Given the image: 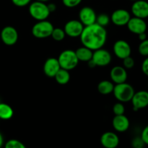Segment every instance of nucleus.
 <instances>
[{"label":"nucleus","mask_w":148,"mask_h":148,"mask_svg":"<svg viewBox=\"0 0 148 148\" xmlns=\"http://www.w3.org/2000/svg\"><path fill=\"white\" fill-rule=\"evenodd\" d=\"M83 46L95 51L103 47L107 40V31L97 23L85 26L79 36Z\"/></svg>","instance_id":"f257e3e1"},{"label":"nucleus","mask_w":148,"mask_h":148,"mask_svg":"<svg viewBox=\"0 0 148 148\" xmlns=\"http://www.w3.org/2000/svg\"><path fill=\"white\" fill-rule=\"evenodd\" d=\"M134 92L135 91L132 85L127 83L126 82L114 85V91H113L116 99L121 103L131 101Z\"/></svg>","instance_id":"f03ea898"},{"label":"nucleus","mask_w":148,"mask_h":148,"mask_svg":"<svg viewBox=\"0 0 148 148\" xmlns=\"http://www.w3.org/2000/svg\"><path fill=\"white\" fill-rule=\"evenodd\" d=\"M28 10L30 15L37 21L46 20L51 14L46 3L36 0L30 3Z\"/></svg>","instance_id":"7ed1b4c3"},{"label":"nucleus","mask_w":148,"mask_h":148,"mask_svg":"<svg viewBox=\"0 0 148 148\" xmlns=\"http://www.w3.org/2000/svg\"><path fill=\"white\" fill-rule=\"evenodd\" d=\"M61 68L68 71L72 70L77 66L79 63L77 57L75 53V51L66 49L63 51L57 58Z\"/></svg>","instance_id":"20e7f679"},{"label":"nucleus","mask_w":148,"mask_h":148,"mask_svg":"<svg viewBox=\"0 0 148 148\" xmlns=\"http://www.w3.org/2000/svg\"><path fill=\"white\" fill-rule=\"evenodd\" d=\"M53 28L54 27L52 23L45 20L38 21L32 27L31 32L33 36L36 38H46L51 36Z\"/></svg>","instance_id":"39448f33"},{"label":"nucleus","mask_w":148,"mask_h":148,"mask_svg":"<svg viewBox=\"0 0 148 148\" xmlns=\"http://www.w3.org/2000/svg\"><path fill=\"white\" fill-rule=\"evenodd\" d=\"M111 55L108 51L101 49L93 51L92 60L96 66H106L111 62Z\"/></svg>","instance_id":"423d86ee"},{"label":"nucleus","mask_w":148,"mask_h":148,"mask_svg":"<svg viewBox=\"0 0 148 148\" xmlns=\"http://www.w3.org/2000/svg\"><path fill=\"white\" fill-rule=\"evenodd\" d=\"M85 26L79 20H72L66 22L64 27L66 36L71 38H77L82 34Z\"/></svg>","instance_id":"0eeeda50"},{"label":"nucleus","mask_w":148,"mask_h":148,"mask_svg":"<svg viewBox=\"0 0 148 148\" xmlns=\"http://www.w3.org/2000/svg\"><path fill=\"white\" fill-rule=\"evenodd\" d=\"M1 39L7 46H13L18 40V33L12 26H6L1 30Z\"/></svg>","instance_id":"6e6552de"},{"label":"nucleus","mask_w":148,"mask_h":148,"mask_svg":"<svg viewBox=\"0 0 148 148\" xmlns=\"http://www.w3.org/2000/svg\"><path fill=\"white\" fill-rule=\"evenodd\" d=\"M114 54L117 58L124 59L131 56L132 49L130 43L124 40H118L115 42L113 47Z\"/></svg>","instance_id":"1a4fd4ad"},{"label":"nucleus","mask_w":148,"mask_h":148,"mask_svg":"<svg viewBox=\"0 0 148 148\" xmlns=\"http://www.w3.org/2000/svg\"><path fill=\"white\" fill-rule=\"evenodd\" d=\"M131 101L134 111L146 108L148 106V91L140 90L134 92Z\"/></svg>","instance_id":"9d476101"},{"label":"nucleus","mask_w":148,"mask_h":148,"mask_svg":"<svg viewBox=\"0 0 148 148\" xmlns=\"http://www.w3.org/2000/svg\"><path fill=\"white\" fill-rule=\"evenodd\" d=\"M127 28L131 33L138 36L139 34L145 33L147 30V23L145 21V19L139 18L137 17H133L130 18L127 25Z\"/></svg>","instance_id":"9b49d317"},{"label":"nucleus","mask_w":148,"mask_h":148,"mask_svg":"<svg viewBox=\"0 0 148 148\" xmlns=\"http://www.w3.org/2000/svg\"><path fill=\"white\" fill-rule=\"evenodd\" d=\"M96 17L95 10L90 7H82L79 12V20L85 27L95 23Z\"/></svg>","instance_id":"f8f14e48"},{"label":"nucleus","mask_w":148,"mask_h":148,"mask_svg":"<svg viewBox=\"0 0 148 148\" xmlns=\"http://www.w3.org/2000/svg\"><path fill=\"white\" fill-rule=\"evenodd\" d=\"M111 22L116 26L127 25L131 18V14L124 9H119L115 10L111 15Z\"/></svg>","instance_id":"ddd939ff"},{"label":"nucleus","mask_w":148,"mask_h":148,"mask_svg":"<svg viewBox=\"0 0 148 148\" xmlns=\"http://www.w3.org/2000/svg\"><path fill=\"white\" fill-rule=\"evenodd\" d=\"M131 10L134 17L142 19L147 18L148 17V2L145 0H137L132 5Z\"/></svg>","instance_id":"4468645a"},{"label":"nucleus","mask_w":148,"mask_h":148,"mask_svg":"<svg viewBox=\"0 0 148 148\" xmlns=\"http://www.w3.org/2000/svg\"><path fill=\"white\" fill-rule=\"evenodd\" d=\"M127 69L121 66H115L110 72V77L115 85L125 82L127 79Z\"/></svg>","instance_id":"2eb2a0df"},{"label":"nucleus","mask_w":148,"mask_h":148,"mask_svg":"<svg viewBox=\"0 0 148 148\" xmlns=\"http://www.w3.org/2000/svg\"><path fill=\"white\" fill-rule=\"evenodd\" d=\"M101 144L105 148H116L119 144V138L116 133L106 132L101 137Z\"/></svg>","instance_id":"dca6fc26"},{"label":"nucleus","mask_w":148,"mask_h":148,"mask_svg":"<svg viewBox=\"0 0 148 148\" xmlns=\"http://www.w3.org/2000/svg\"><path fill=\"white\" fill-rule=\"evenodd\" d=\"M61 69L58 59L51 57L46 59L43 64V72L46 76L49 77H54L58 71Z\"/></svg>","instance_id":"f3484780"},{"label":"nucleus","mask_w":148,"mask_h":148,"mask_svg":"<svg viewBox=\"0 0 148 148\" xmlns=\"http://www.w3.org/2000/svg\"><path fill=\"white\" fill-rule=\"evenodd\" d=\"M112 126L116 131L119 132H124L130 128V120L124 114L115 116L112 120Z\"/></svg>","instance_id":"a211bd4d"},{"label":"nucleus","mask_w":148,"mask_h":148,"mask_svg":"<svg viewBox=\"0 0 148 148\" xmlns=\"http://www.w3.org/2000/svg\"><path fill=\"white\" fill-rule=\"evenodd\" d=\"M92 53H93V51L85 47V46L78 48L75 51V53H76V56L79 62H88L90 59H92Z\"/></svg>","instance_id":"6ab92c4d"},{"label":"nucleus","mask_w":148,"mask_h":148,"mask_svg":"<svg viewBox=\"0 0 148 148\" xmlns=\"http://www.w3.org/2000/svg\"><path fill=\"white\" fill-rule=\"evenodd\" d=\"M114 84L112 81L103 80L98 85V90L102 95H108L114 91Z\"/></svg>","instance_id":"aec40b11"},{"label":"nucleus","mask_w":148,"mask_h":148,"mask_svg":"<svg viewBox=\"0 0 148 148\" xmlns=\"http://www.w3.org/2000/svg\"><path fill=\"white\" fill-rule=\"evenodd\" d=\"M55 79H56V82L59 85H66L70 80V74H69V71L66 70V69H62L61 68L56 75L54 76Z\"/></svg>","instance_id":"412c9836"},{"label":"nucleus","mask_w":148,"mask_h":148,"mask_svg":"<svg viewBox=\"0 0 148 148\" xmlns=\"http://www.w3.org/2000/svg\"><path fill=\"white\" fill-rule=\"evenodd\" d=\"M14 115L12 108L5 103L0 102V119L9 120Z\"/></svg>","instance_id":"4be33fe9"},{"label":"nucleus","mask_w":148,"mask_h":148,"mask_svg":"<svg viewBox=\"0 0 148 148\" xmlns=\"http://www.w3.org/2000/svg\"><path fill=\"white\" fill-rule=\"evenodd\" d=\"M51 36L56 41H62L64 39L66 34H65L64 29L60 28V27H56V28L54 27Z\"/></svg>","instance_id":"5701e85b"},{"label":"nucleus","mask_w":148,"mask_h":148,"mask_svg":"<svg viewBox=\"0 0 148 148\" xmlns=\"http://www.w3.org/2000/svg\"><path fill=\"white\" fill-rule=\"evenodd\" d=\"M110 22H111V17L108 14L103 13V14H100L97 16L95 23L105 27L106 26L109 24Z\"/></svg>","instance_id":"b1692460"},{"label":"nucleus","mask_w":148,"mask_h":148,"mask_svg":"<svg viewBox=\"0 0 148 148\" xmlns=\"http://www.w3.org/2000/svg\"><path fill=\"white\" fill-rule=\"evenodd\" d=\"M4 148H26V147L20 140L12 139L5 143Z\"/></svg>","instance_id":"393cba45"},{"label":"nucleus","mask_w":148,"mask_h":148,"mask_svg":"<svg viewBox=\"0 0 148 148\" xmlns=\"http://www.w3.org/2000/svg\"><path fill=\"white\" fill-rule=\"evenodd\" d=\"M139 53L143 56H148V39L141 41L138 47Z\"/></svg>","instance_id":"a878e982"},{"label":"nucleus","mask_w":148,"mask_h":148,"mask_svg":"<svg viewBox=\"0 0 148 148\" xmlns=\"http://www.w3.org/2000/svg\"><path fill=\"white\" fill-rule=\"evenodd\" d=\"M113 112H114V115L119 116V115H123L125 113V107H124V104L121 102L116 103L113 106Z\"/></svg>","instance_id":"bb28decb"},{"label":"nucleus","mask_w":148,"mask_h":148,"mask_svg":"<svg viewBox=\"0 0 148 148\" xmlns=\"http://www.w3.org/2000/svg\"><path fill=\"white\" fill-rule=\"evenodd\" d=\"M134 64H135V62H134V59L131 57V56L123 59V66L126 69H132L134 67Z\"/></svg>","instance_id":"cd10ccee"},{"label":"nucleus","mask_w":148,"mask_h":148,"mask_svg":"<svg viewBox=\"0 0 148 148\" xmlns=\"http://www.w3.org/2000/svg\"><path fill=\"white\" fill-rule=\"evenodd\" d=\"M82 0H62L63 4L68 8H73L79 5Z\"/></svg>","instance_id":"c85d7f7f"},{"label":"nucleus","mask_w":148,"mask_h":148,"mask_svg":"<svg viewBox=\"0 0 148 148\" xmlns=\"http://www.w3.org/2000/svg\"><path fill=\"white\" fill-rule=\"evenodd\" d=\"M145 143L143 142V139L141 137H136L132 141V145L134 148L136 147H144Z\"/></svg>","instance_id":"c756f323"},{"label":"nucleus","mask_w":148,"mask_h":148,"mask_svg":"<svg viewBox=\"0 0 148 148\" xmlns=\"http://www.w3.org/2000/svg\"><path fill=\"white\" fill-rule=\"evenodd\" d=\"M13 4L19 7H23L30 4L32 0H11Z\"/></svg>","instance_id":"7c9ffc66"},{"label":"nucleus","mask_w":148,"mask_h":148,"mask_svg":"<svg viewBox=\"0 0 148 148\" xmlns=\"http://www.w3.org/2000/svg\"><path fill=\"white\" fill-rule=\"evenodd\" d=\"M140 137H142L145 144L148 145V125L146 126V127L143 129Z\"/></svg>","instance_id":"2f4dec72"},{"label":"nucleus","mask_w":148,"mask_h":148,"mask_svg":"<svg viewBox=\"0 0 148 148\" xmlns=\"http://www.w3.org/2000/svg\"><path fill=\"white\" fill-rule=\"evenodd\" d=\"M142 71L143 73L148 77V56H146L145 59L142 64Z\"/></svg>","instance_id":"473e14b6"},{"label":"nucleus","mask_w":148,"mask_h":148,"mask_svg":"<svg viewBox=\"0 0 148 148\" xmlns=\"http://www.w3.org/2000/svg\"><path fill=\"white\" fill-rule=\"evenodd\" d=\"M47 5H48V8H49V11H50L51 13L53 12L56 10V4H53V3H51V4H47Z\"/></svg>","instance_id":"72a5a7b5"},{"label":"nucleus","mask_w":148,"mask_h":148,"mask_svg":"<svg viewBox=\"0 0 148 148\" xmlns=\"http://www.w3.org/2000/svg\"><path fill=\"white\" fill-rule=\"evenodd\" d=\"M138 38H139V39H140V41H143V40L147 39V34H146V32L145 33H140V34H139Z\"/></svg>","instance_id":"f704fd0d"},{"label":"nucleus","mask_w":148,"mask_h":148,"mask_svg":"<svg viewBox=\"0 0 148 148\" xmlns=\"http://www.w3.org/2000/svg\"><path fill=\"white\" fill-rule=\"evenodd\" d=\"M3 145H4V138H3V136L1 134V133L0 132V148L2 147Z\"/></svg>","instance_id":"c9c22d12"},{"label":"nucleus","mask_w":148,"mask_h":148,"mask_svg":"<svg viewBox=\"0 0 148 148\" xmlns=\"http://www.w3.org/2000/svg\"><path fill=\"white\" fill-rule=\"evenodd\" d=\"M36 1H43V2H46V1H49V0H36Z\"/></svg>","instance_id":"e433bc0d"},{"label":"nucleus","mask_w":148,"mask_h":148,"mask_svg":"<svg viewBox=\"0 0 148 148\" xmlns=\"http://www.w3.org/2000/svg\"><path fill=\"white\" fill-rule=\"evenodd\" d=\"M130 1H137V0H130Z\"/></svg>","instance_id":"4c0bfd02"},{"label":"nucleus","mask_w":148,"mask_h":148,"mask_svg":"<svg viewBox=\"0 0 148 148\" xmlns=\"http://www.w3.org/2000/svg\"><path fill=\"white\" fill-rule=\"evenodd\" d=\"M136 148H144V147H136Z\"/></svg>","instance_id":"58836bf2"},{"label":"nucleus","mask_w":148,"mask_h":148,"mask_svg":"<svg viewBox=\"0 0 148 148\" xmlns=\"http://www.w3.org/2000/svg\"><path fill=\"white\" fill-rule=\"evenodd\" d=\"M147 86H148V82H147Z\"/></svg>","instance_id":"ea45409f"}]
</instances>
